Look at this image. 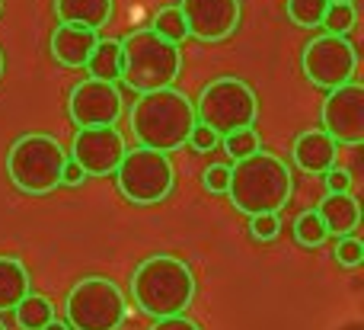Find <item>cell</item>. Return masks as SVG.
<instances>
[{"label":"cell","instance_id":"obj_1","mask_svg":"<svg viewBox=\"0 0 364 330\" xmlns=\"http://www.w3.org/2000/svg\"><path fill=\"white\" fill-rule=\"evenodd\" d=\"M128 122H132L138 148L160 151L170 158V151L186 148L188 132L198 119H195V103L182 90L166 87L154 90V93H141L128 113Z\"/></svg>","mask_w":364,"mask_h":330},{"label":"cell","instance_id":"obj_2","mask_svg":"<svg viewBox=\"0 0 364 330\" xmlns=\"http://www.w3.org/2000/svg\"><path fill=\"white\" fill-rule=\"evenodd\" d=\"M132 299L141 314L154 321L179 318L195 299V273L173 254H154L132 273Z\"/></svg>","mask_w":364,"mask_h":330},{"label":"cell","instance_id":"obj_3","mask_svg":"<svg viewBox=\"0 0 364 330\" xmlns=\"http://www.w3.org/2000/svg\"><path fill=\"white\" fill-rule=\"evenodd\" d=\"M291 192H294V177H291L288 164L272 151H256L252 158L237 160L230 167V196L233 209L243 215H278L288 205Z\"/></svg>","mask_w":364,"mask_h":330},{"label":"cell","instance_id":"obj_4","mask_svg":"<svg viewBox=\"0 0 364 330\" xmlns=\"http://www.w3.org/2000/svg\"><path fill=\"white\" fill-rule=\"evenodd\" d=\"M122 81L134 93L166 90L182 74V48L151 29H134L122 38Z\"/></svg>","mask_w":364,"mask_h":330},{"label":"cell","instance_id":"obj_5","mask_svg":"<svg viewBox=\"0 0 364 330\" xmlns=\"http://www.w3.org/2000/svg\"><path fill=\"white\" fill-rule=\"evenodd\" d=\"M68 164V151L55 135L29 132L16 138L6 151V177L26 196H48L61 183V170Z\"/></svg>","mask_w":364,"mask_h":330},{"label":"cell","instance_id":"obj_6","mask_svg":"<svg viewBox=\"0 0 364 330\" xmlns=\"http://www.w3.org/2000/svg\"><path fill=\"white\" fill-rule=\"evenodd\" d=\"M195 119L211 128L218 138L240 132V128H256V90L240 77H218L201 87L198 103H195Z\"/></svg>","mask_w":364,"mask_h":330},{"label":"cell","instance_id":"obj_7","mask_svg":"<svg viewBox=\"0 0 364 330\" xmlns=\"http://www.w3.org/2000/svg\"><path fill=\"white\" fill-rule=\"evenodd\" d=\"M125 311V295L109 276H83L68 292L64 324L70 330H119Z\"/></svg>","mask_w":364,"mask_h":330},{"label":"cell","instance_id":"obj_8","mask_svg":"<svg viewBox=\"0 0 364 330\" xmlns=\"http://www.w3.org/2000/svg\"><path fill=\"white\" fill-rule=\"evenodd\" d=\"M115 183L119 192L134 205H157L173 192L176 173L166 154L147 151V148H134L125 151L119 170H115Z\"/></svg>","mask_w":364,"mask_h":330},{"label":"cell","instance_id":"obj_9","mask_svg":"<svg viewBox=\"0 0 364 330\" xmlns=\"http://www.w3.org/2000/svg\"><path fill=\"white\" fill-rule=\"evenodd\" d=\"M301 68H304V77L314 87L329 93V90L346 87V83L355 81V74H358V51H355V45L346 36L323 32V36H314L304 45Z\"/></svg>","mask_w":364,"mask_h":330},{"label":"cell","instance_id":"obj_10","mask_svg":"<svg viewBox=\"0 0 364 330\" xmlns=\"http://www.w3.org/2000/svg\"><path fill=\"white\" fill-rule=\"evenodd\" d=\"M320 132L336 145H361L364 141V87L358 81L326 93L320 109Z\"/></svg>","mask_w":364,"mask_h":330},{"label":"cell","instance_id":"obj_11","mask_svg":"<svg viewBox=\"0 0 364 330\" xmlns=\"http://www.w3.org/2000/svg\"><path fill=\"white\" fill-rule=\"evenodd\" d=\"M125 138L115 125L109 128H77L68 158L83 170V177H115L125 158Z\"/></svg>","mask_w":364,"mask_h":330},{"label":"cell","instance_id":"obj_12","mask_svg":"<svg viewBox=\"0 0 364 330\" xmlns=\"http://www.w3.org/2000/svg\"><path fill=\"white\" fill-rule=\"evenodd\" d=\"M68 113L77 128H109L122 115V93L115 83L80 81L68 96Z\"/></svg>","mask_w":364,"mask_h":330},{"label":"cell","instance_id":"obj_13","mask_svg":"<svg viewBox=\"0 0 364 330\" xmlns=\"http://www.w3.org/2000/svg\"><path fill=\"white\" fill-rule=\"evenodd\" d=\"M179 13L186 29L198 42H224L240 26V0H182Z\"/></svg>","mask_w":364,"mask_h":330},{"label":"cell","instance_id":"obj_14","mask_svg":"<svg viewBox=\"0 0 364 330\" xmlns=\"http://www.w3.org/2000/svg\"><path fill=\"white\" fill-rule=\"evenodd\" d=\"M291 158L301 167L304 173H314V177H326L336 167V158H339V145L329 138L320 128H307L294 138L291 145Z\"/></svg>","mask_w":364,"mask_h":330},{"label":"cell","instance_id":"obj_15","mask_svg":"<svg viewBox=\"0 0 364 330\" xmlns=\"http://www.w3.org/2000/svg\"><path fill=\"white\" fill-rule=\"evenodd\" d=\"M96 42H100V36L93 29H77V26L58 23L55 32H51V58L61 68H87Z\"/></svg>","mask_w":364,"mask_h":330},{"label":"cell","instance_id":"obj_16","mask_svg":"<svg viewBox=\"0 0 364 330\" xmlns=\"http://www.w3.org/2000/svg\"><path fill=\"white\" fill-rule=\"evenodd\" d=\"M316 215L323 218L329 234L348 237L361 225V205L352 192H326L316 205Z\"/></svg>","mask_w":364,"mask_h":330},{"label":"cell","instance_id":"obj_17","mask_svg":"<svg viewBox=\"0 0 364 330\" xmlns=\"http://www.w3.org/2000/svg\"><path fill=\"white\" fill-rule=\"evenodd\" d=\"M55 16L61 26L96 32L112 19V0H55Z\"/></svg>","mask_w":364,"mask_h":330},{"label":"cell","instance_id":"obj_18","mask_svg":"<svg viewBox=\"0 0 364 330\" xmlns=\"http://www.w3.org/2000/svg\"><path fill=\"white\" fill-rule=\"evenodd\" d=\"M32 292L29 269L16 257H0V311H13Z\"/></svg>","mask_w":364,"mask_h":330},{"label":"cell","instance_id":"obj_19","mask_svg":"<svg viewBox=\"0 0 364 330\" xmlns=\"http://www.w3.org/2000/svg\"><path fill=\"white\" fill-rule=\"evenodd\" d=\"M90 81H102V83H115L122 81V45L115 38H100L87 61Z\"/></svg>","mask_w":364,"mask_h":330},{"label":"cell","instance_id":"obj_20","mask_svg":"<svg viewBox=\"0 0 364 330\" xmlns=\"http://www.w3.org/2000/svg\"><path fill=\"white\" fill-rule=\"evenodd\" d=\"M13 314H16V327L19 330H42V327H48L51 321H55V305H51L45 295L29 292L16 308H13Z\"/></svg>","mask_w":364,"mask_h":330},{"label":"cell","instance_id":"obj_21","mask_svg":"<svg viewBox=\"0 0 364 330\" xmlns=\"http://www.w3.org/2000/svg\"><path fill=\"white\" fill-rule=\"evenodd\" d=\"M284 10H288V19L294 26H301V29H316V26H323L329 0H288Z\"/></svg>","mask_w":364,"mask_h":330},{"label":"cell","instance_id":"obj_22","mask_svg":"<svg viewBox=\"0 0 364 330\" xmlns=\"http://www.w3.org/2000/svg\"><path fill=\"white\" fill-rule=\"evenodd\" d=\"M294 237L301 247H320V244L329 237L326 225H323V218L316 215V209H304L301 215L294 218Z\"/></svg>","mask_w":364,"mask_h":330},{"label":"cell","instance_id":"obj_23","mask_svg":"<svg viewBox=\"0 0 364 330\" xmlns=\"http://www.w3.org/2000/svg\"><path fill=\"white\" fill-rule=\"evenodd\" d=\"M151 32H157L160 38H166V42H173V45L186 42L188 29H186V19H182L179 6H166V10H160L157 16H154Z\"/></svg>","mask_w":364,"mask_h":330},{"label":"cell","instance_id":"obj_24","mask_svg":"<svg viewBox=\"0 0 364 330\" xmlns=\"http://www.w3.org/2000/svg\"><path fill=\"white\" fill-rule=\"evenodd\" d=\"M220 141H224L227 154H230L233 160H246L256 151H262V138H259L256 128H240V132H233V135H224Z\"/></svg>","mask_w":364,"mask_h":330},{"label":"cell","instance_id":"obj_25","mask_svg":"<svg viewBox=\"0 0 364 330\" xmlns=\"http://www.w3.org/2000/svg\"><path fill=\"white\" fill-rule=\"evenodd\" d=\"M355 19H358L355 4H329L326 16H323V29L329 36H348L355 29Z\"/></svg>","mask_w":364,"mask_h":330},{"label":"cell","instance_id":"obj_26","mask_svg":"<svg viewBox=\"0 0 364 330\" xmlns=\"http://www.w3.org/2000/svg\"><path fill=\"white\" fill-rule=\"evenodd\" d=\"M333 257H336V263H339V267L355 269V267H361V263H364V244L355 234L339 237V241H336V247H333Z\"/></svg>","mask_w":364,"mask_h":330},{"label":"cell","instance_id":"obj_27","mask_svg":"<svg viewBox=\"0 0 364 330\" xmlns=\"http://www.w3.org/2000/svg\"><path fill=\"white\" fill-rule=\"evenodd\" d=\"M250 234L256 237V241H275L278 234H282V218L278 215H256L250 218Z\"/></svg>","mask_w":364,"mask_h":330},{"label":"cell","instance_id":"obj_28","mask_svg":"<svg viewBox=\"0 0 364 330\" xmlns=\"http://www.w3.org/2000/svg\"><path fill=\"white\" fill-rule=\"evenodd\" d=\"M218 141H220V138L211 132V128L201 125V122H195V128L188 132V141H186V145L192 148L195 154H208V151H214V148H218Z\"/></svg>","mask_w":364,"mask_h":330},{"label":"cell","instance_id":"obj_29","mask_svg":"<svg viewBox=\"0 0 364 330\" xmlns=\"http://www.w3.org/2000/svg\"><path fill=\"white\" fill-rule=\"evenodd\" d=\"M201 186H205L208 192H227V186H230V167L211 164L205 173H201Z\"/></svg>","mask_w":364,"mask_h":330},{"label":"cell","instance_id":"obj_30","mask_svg":"<svg viewBox=\"0 0 364 330\" xmlns=\"http://www.w3.org/2000/svg\"><path fill=\"white\" fill-rule=\"evenodd\" d=\"M326 192H352V173L342 170V167H333L326 173Z\"/></svg>","mask_w":364,"mask_h":330},{"label":"cell","instance_id":"obj_31","mask_svg":"<svg viewBox=\"0 0 364 330\" xmlns=\"http://www.w3.org/2000/svg\"><path fill=\"white\" fill-rule=\"evenodd\" d=\"M151 330H201L198 324H195L192 318H186V314H179V318H164L157 321Z\"/></svg>","mask_w":364,"mask_h":330},{"label":"cell","instance_id":"obj_32","mask_svg":"<svg viewBox=\"0 0 364 330\" xmlns=\"http://www.w3.org/2000/svg\"><path fill=\"white\" fill-rule=\"evenodd\" d=\"M83 180H87V177H83V170L68 158V164H64V170H61V183L64 186H80Z\"/></svg>","mask_w":364,"mask_h":330},{"label":"cell","instance_id":"obj_33","mask_svg":"<svg viewBox=\"0 0 364 330\" xmlns=\"http://www.w3.org/2000/svg\"><path fill=\"white\" fill-rule=\"evenodd\" d=\"M42 330H70V327H68V324H64V321H58V318H55V321H51V324H48V327H42Z\"/></svg>","mask_w":364,"mask_h":330},{"label":"cell","instance_id":"obj_34","mask_svg":"<svg viewBox=\"0 0 364 330\" xmlns=\"http://www.w3.org/2000/svg\"><path fill=\"white\" fill-rule=\"evenodd\" d=\"M4 68H6V61H4V51H0V77H4Z\"/></svg>","mask_w":364,"mask_h":330},{"label":"cell","instance_id":"obj_35","mask_svg":"<svg viewBox=\"0 0 364 330\" xmlns=\"http://www.w3.org/2000/svg\"><path fill=\"white\" fill-rule=\"evenodd\" d=\"M329 4H355V0H329Z\"/></svg>","mask_w":364,"mask_h":330},{"label":"cell","instance_id":"obj_36","mask_svg":"<svg viewBox=\"0 0 364 330\" xmlns=\"http://www.w3.org/2000/svg\"><path fill=\"white\" fill-rule=\"evenodd\" d=\"M0 330H6V324H4V321H0Z\"/></svg>","mask_w":364,"mask_h":330},{"label":"cell","instance_id":"obj_37","mask_svg":"<svg viewBox=\"0 0 364 330\" xmlns=\"http://www.w3.org/2000/svg\"><path fill=\"white\" fill-rule=\"evenodd\" d=\"M0 13H4V0H0Z\"/></svg>","mask_w":364,"mask_h":330}]
</instances>
